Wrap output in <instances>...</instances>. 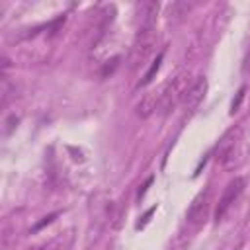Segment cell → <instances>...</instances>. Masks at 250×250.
Instances as JSON below:
<instances>
[{"mask_svg":"<svg viewBox=\"0 0 250 250\" xmlns=\"http://www.w3.org/2000/svg\"><path fill=\"white\" fill-rule=\"evenodd\" d=\"M150 182H152V178H148V180H146V186H148V184H150ZM146 186H145V188H146ZM143 193H145V189H143V191H141V193H139V197H141V195H143Z\"/></svg>","mask_w":250,"mask_h":250,"instance_id":"cell-13","label":"cell"},{"mask_svg":"<svg viewBox=\"0 0 250 250\" xmlns=\"http://www.w3.org/2000/svg\"><path fill=\"white\" fill-rule=\"evenodd\" d=\"M242 72L244 74H250V47H248L246 57H244V62H242Z\"/></svg>","mask_w":250,"mask_h":250,"instance_id":"cell-10","label":"cell"},{"mask_svg":"<svg viewBox=\"0 0 250 250\" xmlns=\"http://www.w3.org/2000/svg\"><path fill=\"white\" fill-rule=\"evenodd\" d=\"M193 84L191 80V72L189 70H180L176 72L160 90V98H158V109L162 115H168L172 109H176V105H180L184 102L186 92L189 90V86Z\"/></svg>","mask_w":250,"mask_h":250,"instance_id":"cell-2","label":"cell"},{"mask_svg":"<svg viewBox=\"0 0 250 250\" xmlns=\"http://www.w3.org/2000/svg\"><path fill=\"white\" fill-rule=\"evenodd\" d=\"M154 209H156V207H150V209H148V211L145 213V217H143V223H141V225H137V229H141V227H145V223H146V221H148V217H150V215L154 213Z\"/></svg>","mask_w":250,"mask_h":250,"instance_id":"cell-11","label":"cell"},{"mask_svg":"<svg viewBox=\"0 0 250 250\" xmlns=\"http://www.w3.org/2000/svg\"><path fill=\"white\" fill-rule=\"evenodd\" d=\"M244 92H246V88L242 86V88L238 90V96H236V100H232V105H230V113H234V111L238 109V105H240V102H242V98H244Z\"/></svg>","mask_w":250,"mask_h":250,"instance_id":"cell-8","label":"cell"},{"mask_svg":"<svg viewBox=\"0 0 250 250\" xmlns=\"http://www.w3.org/2000/svg\"><path fill=\"white\" fill-rule=\"evenodd\" d=\"M209 203H211V188L207 186V188L201 189V191L195 195V199L191 201V205H189V209H188V223L193 225V227L201 225V223L205 221V217H207Z\"/></svg>","mask_w":250,"mask_h":250,"instance_id":"cell-4","label":"cell"},{"mask_svg":"<svg viewBox=\"0 0 250 250\" xmlns=\"http://www.w3.org/2000/svg\"><path fill=\"white\" fill-rule=\"evenodd\" d=\"M158 98H160V92H158V94H156V92L146 94V96L137 104V115L143 117V119L150 117V115L158 109Z\"/></svg>","mask_w":250,"mask_h":250,"instance_id":"cell-6","label":"cell"},{"mask_svg":"<svg viewBox=\"0 0 250 250\" xmlns=\"http://www.w3.org/2000/svg\"><path fill=\"white\" fill-rule=\"evenodd\" d=\"M27 250H47L45 246H31V248H27Z\"/></svg>","mask_w":250,"mask_h":250,"instance_id":"cell-12","label":"cell"},{"mask_svg":"<svg viewBox=\"0 0 250 250\" xmlns=\"http://www.w3.org/2000/svg\"><path fill=\"white\" fill-rule=\"evenodd\" d=\"M244 186H246V180L242 178V176H236L234 180H230L229 184H227V188L223 189V195H221V199H219V205H217V209H215V219L217 221H221L227 213H229V209L234 205V201L240 197V193L244 191Z\"/></svg>","mask_w":250,"mask_h":250,"instance_id":"cell-3","label":"cell"},{"mask_svg":"<svg viewBox=\"0 0 250 250\" xmlns=\"http://www.w3.org/2000/svg\"><path fill=\"white\" fill-rule=\"evenodd\" d=\"M55 217H57V213H51V215H47V217H45V219H43L41 223H37V225L33 227V230H39L41 227H45V225H49V223H51V221H53Z\"/></svg>","mask_w":250,"mask_h":250,"instance_id":"cell-9","label":"cell"},{"mask_svg":"<svg viewBox=\"0 0 250 250\" xmlns=\"http://www.w3.org/2000/svg\"><path fill=\"white\" fill-rule=\"evenodd\" d=\"M160 62H162V53L156 57V61L150 64V68L146 70V74L143 76V80H141V86H146V84H150L152 82V78H154V74L158 72V68H160Z\"/></svg>","mask_w":250,"mask_h":250,"instance_id":"cell-7","label":"cell"},{"mask_svg":"<svg viewBox=\"0 0 250 250\" xmlns=\"http://www.w3.org/2000/svg\"><path fill=\"white\" fill-rule=\"evenodd\" d=\"M139 25L135 33V41L131 47V64L141 66L154 51L158 33H156V16H158V2H143L137 6Z\"/></svg>","mask_w":250,"mask_h":250,"instance_id":"cell-1","label":"cell"},{"mask_svg":"<svg viewBox=\"0 0 250 250\" xmlns=\"http://www.w3.org/2000/svg\"><path fill=\"white\" fill-rule=\"evenodd\" d=\"M205 94H207V80L201 76V78L193 80V84H191V86H189V90L186 92L184 102H182L184 111H186L188 115H189V113H193V111L201 105V102H203Z\"/></svg>","mask_w":250,"mask_h":250,"instance_id":"cell-5","label":"cell"}]
</instances>
